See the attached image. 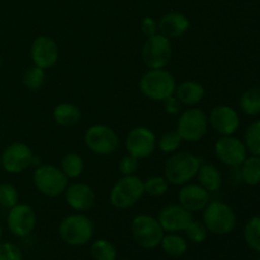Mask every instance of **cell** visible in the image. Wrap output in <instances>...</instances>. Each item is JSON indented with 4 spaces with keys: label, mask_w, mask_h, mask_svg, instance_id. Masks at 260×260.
<instances>
[{
    "label": "cell",
    "mask_w": 260,
    "mask_h": 260,
    "mask_svg": "<svg viewBox=\"0 0 260 260\" xmlns=\"http://www.w3.org/2000/svg\"><path fill=\"white\" fill-rule=\"evenodd\" d=\"M8 229L17 238H25L35 230L37 225V215L33 207L27 203H17L9 208L7 218Z\"/></svg>",
    "instance_id": "obj_13"
},
{
    "label": "cell",
    "mask_w": 260,
    "mask_h": 260,
    "mask_svg": "<svg viewBox=\"0 0 260 260\" xmlns=\"http://www.w3.org/2000/svg\"><path fill=\"white\" fill-rule=\"evenodd\" d=\"M140 28H141V32L144 33L146 37H151V36L159 33V24H157V20H155L151 17H145L144 19L140 23Z\"/></svg>",
    "instance_id": "obj_38"
},
{
    "label": "cell",
    "mask_w": 260,
    "mask_h": 260,
    "mask_svg": "<svg viewBox=\"0 0 260 260\" xmlns=\"http://www.w3.org/2000/svg\"><path fill=\"white\" fill-rule=\"evenodd\" d=\"M35 155L24 142H13L2 155V167L10 174H19L32 165Z\"/></svg>",
    "instance_id": "obj_14"
},
{
    "label": "cell",
    "mask_w": 260,
    "mask_h": 260,
    "mask_svg": "<svg viewBox=\"0 0 260 260\" xmlns=\"http://www.w3.org/2000/svg\"><path fill=\"white\" fill-rule=\"evenodd\" d=\"M173 55L172 42L161 33L147 37L141 50V57L149 69H162L170 62Z\"/></svg>",
    "instance_id": "obj_9"
},
{
    "label": "cell",
    "mask_w": 260,
    "mask_h": 260,
    "mask_svg": "<svg viewBox=\"0 0 260 260\" xmlns=\"http://www.w3.org/2000/svg\"><path fill=\"white\" fill-rule=\"evenodd\" d=\"M215 155L222 164L233 169L239 168L248 157L245 144L234 135L221 136L215 144Z\"/></svg>",
    "instance_id": "obj_12"
},
{
    "label": "cell",
    "mask_w": 260,
    "mask_h": 260,
    "mask_svg": "<svg viewBox=\"0 0 260 260\" xmlns=\"http://www.w3.org/2000/svg\"><path fill=\"white\" fill-rule=\"evenodd\" d=\"M66 203L78 212H85L95 205L96 194L93 188L86 183H73L65 190Z\"/></svg>",
    "instance_id": "obj_18"
},
{
    "label": "cell",
    "mask_w": 260,
    "mask_h": 260,
    "mask_svg": "<svg viewBox=\"0 0 260 260\" xmlns=\"http://www.w3.org/2000/svg\"><path fill=\"white\" fill-rule=\"evenodd\" d=\"M0 167H2V155H0Z\"/></svg>",
    "instance_id": "obj_41"
},
{
    "label": "cell",
    "mask_w": 260,
    "mask_h": 260,
    "mask_svg": "<svg viewBox=\"0 0 260 260\" xmlns=\"http://www.w3.org/2000/svg\"><path fill=\"white\" fill-rule=\"evenodd\" d=\"M0 260H23L22 250L13 243H0Z\"/></svg>",
    "instance_id": "obj_36"
},
{
    "label": "cell",
    "mask_w": 260,
    "mask_h": 260,
    "mask_svg": "<svg viewBox=\"0 0 260 260\" xmlns=\"http://www.w3.org/2000/svg\"><path fill=\"white\" fill-rule=\"evenodd\" d=\"M58 235L70 246L85 245L94 235V223L83 213H73L61 220Z\"/></svg>",
    "instance_id": "obj_3"
},
{
    "label": "cell",
    "mask_w": 260,
    "mask_h": 260,
    "mask_svg": "<svg viewBox=\"0 0 260 260\" xmlns=\"http://www.w3.org/2000/svg\"><path fill=\"white\" fill-rule=\"evenodd\" d=\"M46 83V70L33 65L23 74V84L29 90H40Z\"/></svg>",
    "instance_id": "obj_30"
},
{
    "label": "cell",
    "mask_w": 260,
    "mask_h": 260,
    "mask_svg": "<svg viewBox=\"0 0 260 260\" xmlns=\"http://www.w3.org/2000/svg\"><path fill=\"white\" fill-rule=\"evenodd\" d=\"M162 103H164L165 112H167L168 114H170V116H175V114H179L180 111H182L183 104L180 103L179 99H178L177 96L174 95V94H173V95H170L169 98L165 99Z\"/></svg>",
    "instance_id": "obj_39"
},
{
    "label": "cell",
    "mask_w": 260,
    "mask_h": 260,
    "mask_svg": "<svg viewBox=\"0 0 260 260\" xmlns=\"http://www.w3.org/2000/svg\"><path fill=\"white\" fill-rule=\"evenodd\" d=\"M193 220L192 212L183 207L182 205H168L161 208L157 215V221L165 233H180Z\"/></svg>",
    "instance_id": "obj_17"
},
{
    "label": "cell",
    "mask_w": 260,
    "mask_h": 260,
    "mask_svg": "<svg viewBox=\"0 0 260 260\" xmlns=\"http://www.w3.org/2000/svg\"><path fill=\"white\" fill-rule=\"evenodd\" d=\"M240 177L245 184L255 187L260 184V156L251 155L240 165Z\"/></svg>",
    "instance_id": "obj_25"
},
{
    "label": "cell",
    "mask_w": 260,
    "mask_h": 260,
    "mask_svg": "<svg viewBox=\"0 0 260 260\" xmlns=\"http://www.w3.org/2000/svg\"><path fill=\"white\" fill-rule=\"evenodd\" d=\"M258 260H260V258H259V259H258Z\"/></svg>",
    "instance_id": "obj_43"
},
{
    "label": "cell",
    "mask_w": 260,
    "mask_h": 260,
    "mask_svg": "<svg viewBox=\"0 0 260 260\" xmlns=\"http://www.w3.org/2000/svg\"><path fill=\"white\" fill-rule=\"evenodd\" d=\"M244 144L248 152L260 156V119L249 124L244 134Z\"/></svg>",
    "instance_id": "obj_31"
},
{
    "label": "cell",
    "mask_w": 260,
    "mask_h": 260,
    "mask_svg": "<svg viewBox=\"0 0 260 260\" xmlns=\"http://www.w3.org/2000/svg\"><path fill=\"white\" fill-rule=\"evenodd\" d=\"M208 123L215 129V132L221 136L234 135L240 127V117L239 113L230 106L218 104L211 109L208 114Z\"/></svg>",
    "instance_id": "obj_16"
},
{
    "label": "cell",
    "mask_w": 260,
    "mask_h": 260,
    "mask_svg": "<svg viewBox=\"0 0 260 260\" xmlns=\"http://www.w3.org/2000/svg\"><path fill=\"white\" fill-rule=\"evenodd\" d=\"M240 109L248 116L260 114V88H249L241 94L239 101Z\"/></svg>",
    "instance_id": "obj_26"
},
{
    "label": "cell",
    "mask_w": 260,
    "mask_h": 260,
    "mask_svg": "<svg viewBox=\"0 0 260 260\" xmlns=\"http://www.w3.org/2000/svg\"><path fill=\"white\" fill-rule=\"evenodd\" d=\"M244 240L254 251L260 253V216H254L244 228Z\"/></svg>",
    "instance_id": "obj_29"
},
{
    "label": "cell",
    "mask_w": 260,
    "mask_h": 260,
    "mask_svg": "<svg viewBox=\"0 0 260 260\" xmlns=\"http://www.w3.org/2000/svg\"><path fill=\"white\" fill-rule=\"evenodd\" d=\"M58 46L50 36H38L30 45V58L33 65L41 69H51L58 61Z\"/></svg>",
    "instance_id": "obj_15"
},
{
    "label": "cell",
    "mask_w": 260,
    "mask_h": 260,
    "mask_svg": "<svg viewBox=\"0 0 260 260\" xmlns=\"http://www.w3.org/2000/svg\"><path fill=\"white\" fill-rule=\"evenodd\" d=\"M157 24H159V33L172 40V38L182 37L188 32L190 28V20L184 13L169 12L160 18Z\"/></svg>",
    "instance_id": "obj_20"
},
{
    "label": "cell",
    "mask_w": 260,
    "mask_h": 260,
    "mask_svg": "<svg viewBox=\"0 0 260 260\" xmlns=\"http://www.w3.org/2000/svg\"><path fill=\"white\" fill-rule=\"evenodd\" d=\"M139 88L150 101L164 102L175 93L177 81L174 75L165 68L149 69L140 79Z\"/></svg>",
    "instance_id": "obj_1"
},
{
    "label": "cell",
    "mask_w": 260,
    "mask_h": 260,
    "mask_svg": "<svg viewBox=\"0 0 260 260\" xmlns=\"http://www.w3.org/2000/svg\"><path fill=\"white\" fill-rule=\"evenodd\" d=\"M84 142L91 152L102 156L113 154L119 146L118 135L106 124H94L89 127L84 135Z\"/></svg>",
    "instance_id": "obj_10"
},
{
    "label": "cell",
    "mask_w": 260,
    "mask_h": 260,
    "mask_svg": "<svg viewBox=\"0 0 260 260\" xmlns=\"http://www.w3.org/2000/svg\"><path fill=\"white\" fill-rule=\"evenodd\" d=\"M0 240H2V226H0Z\"/></svg>",
    "instance_id": "obj_40"
},
{
    "label": "cell",
    "mask_w": 260,
    "mask_h": 260,
    "mask_svg": "<svg viewBox=\"0 0 260 260\" xmlns=\"http://www.w3.org/2000/svg\"><path fill=\"white\" fill-rule=\"evenodd\" d=\"M145 194H149L151 197H161L169 190V182L165 177L160 175H152L149 177L144 182Z\"/></svg>",
    "instance_id": "obj_32"
},
{
    "label": "cell",
    "mask_w": 260,
    "mask_h": 260,
    "mask_svg": "<svg viewBox=\"0 0 260 260\" xmlns=\"http://www.w3.org/2000/svg\"><path fill=\"white\" fill-rule=\"evenodd\" d=\"M201 160L188 151H177L164 165V177L173 185H184L197 175Z\"/></svg>",
    "instance_id": "obj_2"
},
{
    "label": "cell",
    "mask_w": 260,
    "mask_h": 260,
    "mask_svg": "<svg viewBox=\"0 0 260 260\" xmlns=\"http://www.w3.org/2000/svg\"><path fill=\"white\" fill-rule=\"evenodd\" d=\"M145 194L144 180L137 175H123L109 192V202L114 208L127 210L136 205Z\"/></svg>",
    "instance_id": "obj_5"
},
{
    "label": "cell",
    "mask_w": 260,
    "mask_h": 260,
    "mask_svg": "<svg viewBox=\"0 0 260 260\" xmlns=\"http://www.w3.org/2000/svg\"><path fill=\"white\" fill-rule=\"evenodd\" d=\"M182 137L179 136L177 131H168L160 136L157 140V147L160 151L165 152V154H174L178 151V149L182 145Z\"/></svg>",
    "instance_id": "obj_33"
},
{
    "label": "cell",
    "mask_w": 260,
    "mask_h": 260,
    "mask_svg": "<svg viewBox=\"0 0 260 260\" xmlns=\"http://www.w3.org/2000/svg\"><path fill=\"white\" fill-rule=\"evenodd\" d=\"M124 145L128 155L137 160H142L154 154L157 146V139L152 129L137 126L128 132Z\"/></svg>",
    "instance_id": "obj_11"
},
{
    "label": "cell",
    "mask_w": 260,
    "mask_h": 260,
    "mask_svg": "<svg viewBox=\"0 0 260 260\" xmlns=\"http://www.w3.org/2000/svg\"><path fill=\"white\" fill-rule=\"evenodd\" d=\"M118 169L122 175H134L137 172V169H139V160L127 154L119 161Z\"/></svg>",
    "instance_id": "obj_37"
},
{
    "label": "cell",
    "mask_w": 260,
    "mask_h": 260,
    "mask_svg": "<svg viewBox=\"0 0 260 260\" xmlns=\"http://www.w3.org/2000/svg\"><path fill=\"white\" fill-rule=\"evenodd\" d=\"M196 177L198 179V184L202 185L210 193L217 192L222 185V174L213 164H201Z\"/></svg>",
    "instance_id": "obj_23"
},
{
    "label": "cell",
    "mask_w": 260,
    "mask_h": 260,
    "mask_svg": "<svg viewBox=\"0 0 260 260\" xmlns=\"http://www.w3.org/2000/svg\"><path fill=\"white\" fill-rule=\"evenodd\" d=\"M53 119L61 127H73L78 124L81 119V112L79 107L74 103L62 102L53 108Z\"/></svg>",
    "instance_id": "obj_22"
},
{
    "label": "cell",
    "mask_w": 260,
    "mask_h": 260,
    "mask_svg": "<svg viewBox=\"0 0 260 260\" xmlns=\"http://www.w3.org/2000/svg\"><path fill=\"white\" fill-rule=\"evenodd\" d=\"M205 86L196 80H185L177 85L174 95L179 99V102L184 106L193 107L201 103L205 98Z\"/></svg>",
    "instance_id": "obj_21"
},
{
    "label": "cell",
    "mask_w": 260,
    "mask_h": 260,
    "mask_svg": "<svg viewBox=\"0 0 260 260\" xmlns=\"http://www.w3.org/2000/svg\"><path fill=\"white\" fill-rule=\"evenodd\" d=\"M33 184L45 197L55 198L65 193L69 179L60 168L52 164L40 165L33 172Z\"/></svg>",
    "instance_id": "obj_6"
},
{
    "label": "cell",
    "mask_w": 260,
    "mask_h": 260,
    "mask_svg": "<svg viewBox=\"0 0 260 260\" xmlns=\"http://www.w3.org/2000/svg\"><path fill=\"white\" fill-rule=\"evenodd\" d=\"M184 233L188 240L194 244H202L208 236V230L205 223L197 220L190 221L189 225L185 228Z\"/></svg>",
    "instance_id": "obj_34"
},
{
    "label": "cell",
    "mask_w": 260,
    "mask_h": 260,
    "mask_svg": "<svg viewBox=\"0 0 260 260\" xmlns=\"http://www.w3.org/2000/svg\"><path fill=\"white\" fill-rule=\"evenodd\" d=\"M19 201V193L17 188L9 183H4L0 185V206L5 208L14 207Z\"/></svg>",
    "instance_id": "obj_35"
},
{
    "label": "cell",
    "mask_w": 260,
    "mask_h": 260,
    "mask_svg": "<svg viewBox=\"0 0 260 260\" xmlns=\"http://www.w3.org/2000/svg\"><path fill=\"white\" fill-rule=\"evenodd\" d=\"M202 222L206 225L208 233L228 235L236 226V213L226 202L210 201L203 208Z\"/></svg>",
    "instance_id": "obj_4"
},
{
    "label": "cell",
    "mask_w": 260,
    "mask_h": 260,
    "mask_svg": "<svg viewBox=\"0 0 260 260\" xmlns=\"http://www.w3.org/2000/svg\"><path fill=\"white\" fill-rule=\"evenodd\" d=\"M162 251L167 255L173 256V258H180L184 255L188 250V241L187 239L179 235V233H168L164 234L160 243Z\"/></svg>",
    "instance_id": "obj_24"
},
{
    "label": "cell",
    "mask_w": 260,
    "mask_h": 260,
    "mask_svg": "<svg viewBox=\"0 0 260 260\" xmlns=\"http://www.w3.org/2000/svg\"><path fill=\"white\" fill-rule=\"evenodd\" d=\"M60 169L68 179H76L84 172V160L76 152H69L61 159Z\"/></svg>",
    "instance_id": "obj_27"
},
{
    "label": "cell",
    "mask_w": 260,
    "mask_h": 260,
    "mask_svg": "<svg viewBox=\"0 0 260 260\" xmlns=\"http://www.w3.org/2000/svg\"><path fill=\"white\" fill-rule=\"evenodd\" d=\"M0 68H2V58H0Z\"/></svg>",
    "instance_id": "obj_42"
},
{
    "label": "cell",
    "mask_w": 260,
    "mask_h": 260,
    "mask_svg": "<svg viewBox=\"0 0 260 260\" xmlns=\"http://www.w3.org/2000/svg\"><path fill=\"white\" fill-rule=\"evenodd\" d=\"M208 126L210 123L207 114L201 108L193 107L180 112L175 131L179 134L183 141L197 142L207 134Z\"/></svg>",
    "instance_id": "obj_8"
},
{
    "label": "cell",
    "mask_w": 260,
    "mask_h": 260,
    "mask_svg": "<svg viewBox=\"0 0 260 260\" xmlns=\"http://www.w3.org/2000/svg\"><path fill=\"white\" fill-rule=\"evenodd\" d=\"M90 255L94 260H116L117 249L106 239H98L90 246Z\"/></svg>",
    "instance_id": "obj_28"
},
{
    "label": "cell",
    "mask_w": 260,
    "mask_h": 260,
    "mask_svg": "<svg viewBox=\"0 0 260 260\" xmlns=\"http://www.w3.org/2000/svg\"><path fill=\"white\" fill-rule=\"evenodd\" d=\"M129 230L135 243L144 249L157 248L165 234L157 218L146 213L135 216L131 221Z\"/></svg>",
    "instance_id": "obj_7"
},
{
    "label": "cell",
    "mask_w": 260,
    "mask_h": 260,
    "mask_svg": "<svg viewBox=\"0 0 260 260\" xmlns=\"http://www.w3.org/2000/svg\"><path fill=\"white\" fill-rule=\"evenodd\" d=\"M178 202L189 212H200L210 202V192L201 184L187 183L178 192Z\"/></svg>",
    "instance_id": "obj_19"
}]
</instances>
